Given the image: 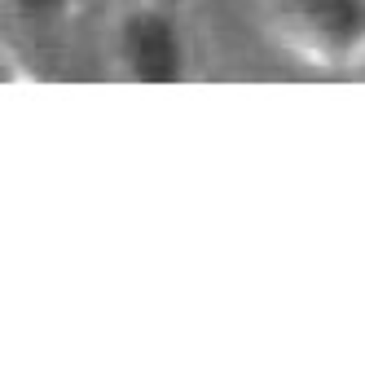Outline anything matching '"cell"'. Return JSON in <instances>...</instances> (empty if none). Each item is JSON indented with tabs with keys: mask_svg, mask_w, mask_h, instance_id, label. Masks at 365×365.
I'll use <instances>...</instances> for the list:
<instances>
[{
	"mask_svg": "<svg viewBox=\"0 0 365 365\" xmlns=\"http://www.w3.org/2000/svg\"><path fill=\"white\" fill-rule=\"evenodd\" d=\"M282 48L322 71H365V0H264Z\"/></svg>",
	"mask_w": 365,
	"mask_h": 365,
	"instance_id": "6da1fadb",
	"label": "cell"
},
{
	"mask_svg": "<svg viewBox=\"0 0 365 365\" xmlns=\"http://www.w3.org/2000/svg\"><path fill=\"white\" fill-rule=\"evenodd\" d=\"M110 66L128 84H180L190 75V31L163 5H133L110 27Z\"/></svg>",
	"mask_w": 365,
	"mask_h": 365,
	"instance_id": "7a4b0ae2",
	"label": "cell"
},
{
	"mask_svg": "<svg viewBox=\"0 0 365 365\" xmlns=\"http://www.w3.org/2000/svg\"><path fill=\"white\" fill-rule=\"evenodd\" d=\"M9 5H14V14L18 18H53V14H62V5H66V0H9Z\"/></svg>",
	"mask_w": 365,
	"mask_h": 365,
	"instance_id": "3957f363",
	"label": "cell"
}]
</instances>
